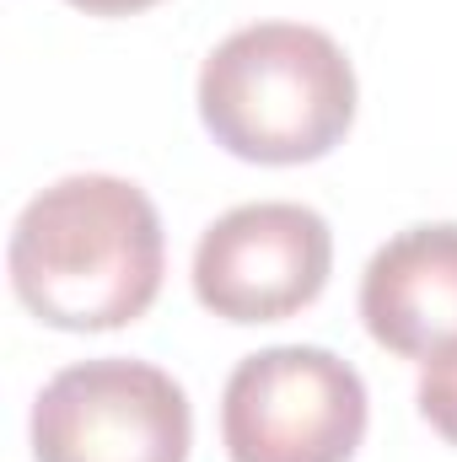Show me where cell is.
<instances>
[{
  "instance_id": "cell-7",
  "label": "cell",
  "mask_w": 457,
  "mask_h": 462,
  "mask_svg": "<svg viewBox=\"0 0 457 462\" xmlns=\"http://www.w3.org/2000/svg\"><path fill=\"white\" fill-rule=\"evenodd\" d=\"M420 414L431 420V430H442L457 447V345L425 360V371H420Z\"/></svg>"
},
{
  "instance_id": "cell-8",
  "label": "cell",
  "mask_w": 457,
  "mask_h": 462,
  "mask_svg": "<svg viewBox=\"0 0 457 462\" xmlns=\"http://www.w3.org/2000/svg\"><path fill=\"white\" fill-rule=\"evenodd\" d=\"M70 5L87 11V16H129V11H145L156 0H70Z\"/></svg>"
},
{
  "instance_id": "cell-6",
  "label": "cell",
  "mask_w": 457,
  "mask_h": 462,
  "mask_svg": "<svg viewBox=\"0 0 457 462\" xmlns=\"http://www.w3.org/2000/svg\"><path fill=\"white\" fill-rule=\"evenodd\" d=\"M366 334L404 360L457 345V226H409L382 242L360 274Z\"/></svg>"
},
{
  "instance_id": "cell-1",
  "label": "cell",
  "mask_w": 457,
  "mask_h": 462,
  "mask_svg": "<svg viewBox=\"0 0 457 462\" xmlns=\"http://www.w3.org/2000/svg\"><path fill=\"white\" fill-rule=\"evenodd\" d=\"M5 263L16 301L38 323L108 334L145 318L162 291V216L145 189L108 172H76L27 199Z\"/></svg>"
},
{
  "instance_id": "cell-2",
  "label": "cell",
  "mask_w": 457,
  "mask_h": 462,
  "mask_svg": "<svg viewBox=\"0 0 457 462\" xmlns=\"http://www.w3.org/2000/svg\"><path fill=\"white\" fill-rule=\"evenodd\" d=\"M200 118L242 162H318L355 124V70L323 27L253 22L210 49Z\"/></svg>"
},
{
  "instance_id": "cell-5",
  "label": "cell",
  "mask_w": 457,
  "mask_h": 462,
  "mask_svg": "<svg viewBox=\"0 0 457 462\" xmlns=\"http://www.w3.org/2000/svg\"><path fill=\"white\" fill-rule=\"evenodd\" d=\"M334 269V231L291 199L237 205L194 247V296L227 323H280L312 307Z\"/></svg>"
},
{
  "instance_id": "cell-3",
  "label": "cell",
  "mask_w": 457,
  "mask_h": 462,
  "mask_svg": "<svg viewBox=\"0 0 457 462\" xmlns=\"http://www.w3.org/2000/svg\"><path fill=\"white\" fill-rule=\"evenodd\" d=\"M366 436L360 371L318 345H275L237 360L221 398L231 462H350Z\"/></svg>"
},
{
  "instance_id": "cell-4",
  "label": "cell",
  "mask_w": 457,
  "mask_h": 462,
  "mask_svg": "<svg viewBox=\"0 0 457 462\" xmlns=\"http://www.w3.org/2000/svg\"><path fill=\"white\" fill-rule=\"evenodd\" d=\"M194 414L183 387L145 360L65 365L33 403L38 462H189Z\"/></svg>"
}]
</instances>
